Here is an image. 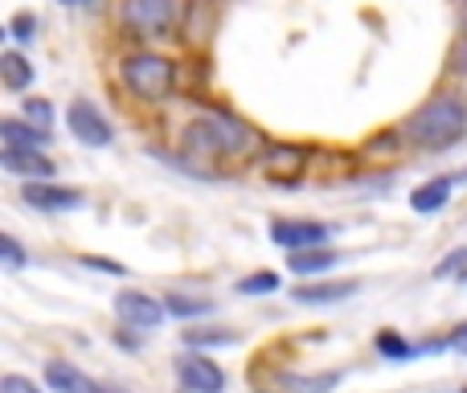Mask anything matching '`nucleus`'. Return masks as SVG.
Here are the masks:
<instances>
[{
  "label": "nucleus",
  "instance_id": "f257e3e1",
  "mask_svg": "<svg viewBox=\"0 0 467 393\" xmlns=\"http://www.w3.org/2000/svg\"><path fill=\"white\" fill-rule=\"evenodd\" d=\"M402 131H406V136H410L419 148L443 152V148H451L455 140H463V131H467V107H463V98H455V95H435L431 103H422L419 111L406 119Z\"/></svg>",
  "mask_w": 467,
  "mask_h": 393
},
{
  "label": "nucleus",
  "instance_id": "f03ea898",
  "mask_svg": "<svg viewBox=\"0 0 467 393\" xmlns=\"http://www.w3.org/2000/svg\"><path fill=\"white\" fill-rule=\"evenodd\" d=\"M258 148V136L242 119L226 111L202 115L197 123L185 128V152L189 156H246Z\"/></svg>",
  "mask_w": 467,
  "mask_h": 393
},
{
  "label": "nucleus",
  "instance_id": "7ed1b4c3",
  "mask_svg": "<svg viewBox=\"0 0 467 393\" xmlns=\"http://www.w3.org/2000/svg\"><path fill=\"white\" fill-rule=\"evenodd\" d=\"M119 78L136 98H144V103H161V98H169V90H172L177 66L161 54H131V57H123Z\"/></svg>",
  "mask_w": 467,
  "mask_h": 393
},
{
  "label": "nucleus",
  "instance_id": "20e7f679",
  "mask_svg": "<svg viewBox=\"0 0 467 393\" xmlns=\"http://www.w3.org/2000/svg\"><path fill=\"white\" fill-rule=\"evenodd\" d=\"M119 16L136 37H164L177 25V0H123Z\"/></svg>",
  "mask_w": 467,
  "mask_h": 393
},
{
  "label": "nucleus",
  "instance_id": "39448f33",
  "mask_svg": "<svg viewBox=\"0 0 467 393\" xmlns=\"http://www.w3.org/2000/svg\"><path fill=\"white\" fill-rule=\"evenodd\" d=\"M66 123H70L74 140H78V144H87V148H107L115 140L111 123H107L103 115H99V107L87 103V98H74L70 111H66Z\"/></svg>",
  "mask_w": 467,
  "mask_h": 393
},
{
  "label": "nucleus",
  "instance_id": "423d86ee",
  "mask_svg": "<svg viewBox=\"0 0 467 393\" xmlns=\"http://www.w3.org/2000/svg\"><path fill=\"white\" fill-rule=\"evenodd\" d=\"M332 233H337L332 225L307 222V217H296V222H275L271 225V238L279 242V246H287L291 254H296V250H320Z\"/></svg>",
  "mask_w": 467,
  "mask_h": 393
},
{
  "label": "nucleus",
  "instance_id": "0eeeda50",
  "mask_svg": "<svg viewBox=\"0 0 467 393\" xmlns=\"http://www.w3.org/2000/svg\"><path fill=\"white\" fill-rule=\"evenodd\" d=\"M177 377H181V389H189V393H222L226 389V373H222L213 361H205L202 353L177 357Z\"/></svg>",
  "mask_w": 467,
  "mask_h": 393
},
{
  "label": "nucleus",
  "instance_id": "6e6552de",
  "mask_svg": "<svg viewBox=\"0 0 467 393\" xmlns=\"http://www.w3.org/2000/svg\"><path fill=\"white\" fill-rule=\"evenodd\" d=\"M115 312H119V320L131 324V328H156L169 307L156 295H144V291H123V295H115Z\"/></svg>",
  "mask_w": 467,
  "mask_h": 393
},
{
  "label": "nucleus",
  "instance_id": "1a4fd4ad",
  "mask_svg": "<svg viewBox=\"0 0 467 393\" xmlns=\"http://www.w3.org/2000/svg\"><path fill=\"white\" fill-rule=\"evenodd\" d=\"M21 197H25V205L49 209V213H57V209H78L82 205L78 189H57V185H46V181H29V185L21 189Z\"/></svg>",
  "mask_w": 467,
  "mask_h": 393
},
{
  "label": "nucleus",
  "instance_id": "9d476101",
  "mask_svg": "<svg viewBox=\"0 0 467 393\" xmlns=\"http://www.w3.org/2000/svg\"><path fill=\"white\" fill-rule=\"evenodd\" d=\"M0 140L13 152H41L49 144V131L33 128V123H16V119H0Z\"/></svg>",
  "mask_w": 467,
  "mask_h": 393
},
{
  "label": "nucleus",
  "instance_id": "9b49d317",
  "mask_svg": "<svg viewBox=\"0 0 467 393\" xmlns=\"http://www.w3.org/2000/svg\"><path fill=\"white\" fill-rule=\"evenodd\" d=\"M0 164H5V172H13V177H33V181L54 177V160L41 152H13V148H5Z\"/></svg>",
  "mask_w": 467,
  "mask_h": 393
},
{
  "label": "nucleus",
  "instance_id": "f8f14e48",
  "mask_svg": "<svg viewBox=\"0 0 467 393\" xmlns=\"http://www.w3.org/2000/svg\"><path fill=\"white\" fill-rule=\"evenodd\" d=\"M46 386L54 393H99V386L66 361H46Z\"/></svg>",
  "mask_w": 467,
  "mask_h": 393
},
{
  "label": "nucleus",
  "instance_id": "ddd939ff",
  "mask_svg": "<svg viewBox=\"0 0 467 393\" xmlns=\"http://www.w3.org/2000/svg\"><path fill=\"white\" fill-rule=\"evenodd\" d=\"M361 287L357 279H337V283H304L296 287V304H340Z\"/></svg>",
  "mask_w": 467,
  "mask_h": 393
},
{
  "label": "nucleus",
  "instance_id": "4468645a",
  "mask_svg": "<svg viewBox=\"0 0 467 393\" xmlns=\"http://www.w3.org/2000/svg\"><path fill=\"white\" fill-rule=\"evenodd\" d=\"M447 201H451V177H435V181H427V185H419L410 193L414 213H439Z\"/></svg>",
  "mask_w": 467,
  "mask_h": 393
},
{
  "label": "nucleus",
  "instance_id": "2eb2a0df",
  "mask_svg": "<svg viewBox=\"0 0 467 393\" xmlns=\"http://www.w3.org/2000/svg\"><path fill=\"white\" fill-rule=\"evenodd\" d=\"M340 263V254L337 250H296L291 254V274H324V271H332V266Z\"/></svg>",
  "mask_w": 467,
  "mask_h": 393
},
{
  "label": "nucleus",
  "instance_id": "dca6fc26",
  "mask_svg": "<svg viewBox=\"0 0 467 393\" xmlns=\"http://www.w3.org/2000/svg\"><path fill=\"white\" fill-rule=\"evenodd\" d=\"M0 78H5L8 90H25L33 82V66L25 62L16 49H5V54H0Z\"/></svg>",
  "mask_w": 467,
  "mask_h": 393
},
{
  "label": "nucleus",
  "instance_id": "f3484780",
  "mask_svg": "<svg viewBox=\"0 0 467 393\" xmlns=\"http://www.w3.org/2000/svg\"><path fill=\"white\" fill-rule=\"evenodd\" d=\"M337 386H340L337 373H316V377H304V373H287V377H283V389H291V393H332Z\"/></svg>",
  "mask_w": 467,
  "mask_h": 393
},
{
  "label": "nucleus",
  "instance_id": "a211bd4d",
  "mask_svg": "<svg viewBox=\"0 0 467 393\" xmlns=\"http://www.w3.org/2000/svg\"><path fill=\"white\" fill-rule=\"evenodd\" d=\"M164 307H169V315H177V320H197V315H210V312H213V299L164 295Z\"/></svg>",
  "mask_w": 467,
  "mask_h": 393
},
{
  "label": "nucleus",
  "instance_id": "6ab92c4d",
  "mask_svg": "<svg viewBox=\"0 0 467 393\" xmlns=\"http://www.w3.org/2000/svg\"><path fill=\"white\" fill-rule=\"evenodd\" d=\"M185 345H193V348L238 345V332H230V328H185Z\"/></svg>",
  "mask_w": 467,
  "mask_h": 393
},
{
  "label": "nucleus",
  "instance_id": "aec40b11",
  "mask_svg": "<svg viewBox=\"0 0 467 393\" xmlns=\"http://www.w3.org/2000/svg\"><path fill=\"white\" fill-rule=\"evenodd\" d=\"M299 160H304V156H299L296 148H275L271 160H266V172H271V177H279V172L296 177V172H299Z\"/></svg>",
  "mask_w": 467,
  "mask_h": 393
},
{
  "label": "nucleus",
  "instance_id": "412c9836",
  "mask_svg": "<svg viewBox=\"0 0 467 393\" xmlns=\"http://www.w3.org/2000/svg\"><path fill=\"white\" fill-rule=\"evenodd\" d=\"M378 353L381 357H389V361H410L414 357V348L406 345L398 332H378Z\"/></svg>",
  "mask_w": 467,
  "mask_h": 393
},
{
  "label": "nucleus",
  "instance_id": "4be33fe9",
  "mask_svg": "<svg viewBox=\"0 0 467 393\" xmlns=\"http://www.w3.org/2000/svg\"><path fill=\"white\" fill-rule=\"evenodd\" d=\"M279 287V274L275 271H254L238 283V295H263V291H275Z\"/></svg>",
  "mask_w": 467,
  "mask_h": 393
},
{
  "label": "nucleus",
  "instance_id": "5701e85b",
  "mask_svg": "<svg viewBox=\"0 0 467 393\" xmlns=\"http://www.w3.org/2000/svg\"><path fill=\"white\" fill-rule=\"evenodd\" d=\"M0 263L8 266V271H21L29 258H25V250H21V242L13 238V233H0Z\"/></svg>",
  "mask_w": 467,
  "mask_h": 393
},
{
  "label": "nucleus",
  "instance_id": "b1692460",
  "mask_svg": "<svg viewBox=\"0 0 467 393\" xmlns=\"http://www.w3.org/2000/svg\"><path fill=\"white\" fill-rule=\"evenodd\" d=\"M25 119L37 123L41 131H49V123H54V107H49L46 98H25Z\"/></svg>",
  "mask_w": 467,
  "mask_h": 393
},
{
  "label": "nucleus",
  "instance_id": "393cba45",
  "mask_svg": "<svg viewBox=\"0 0 467 393\" xmlns=\"http://www.w3.org/2000/svg\"><path fill=\"white\" fill-rule=\"evenodd\" d=\"M33 33H37V16L33 13H16L13 21H8V37L13 41H33Z\"/></svg>",
  "mask_w": 467,
  "mask_h": 393
},
{
  "label": "nucleus",
  "instance_id": "a878e982",
  "mask_svg": "<svg viewBox=\"0 0 467 393\" xmlns=\"http://www.w3.org/2000/svg\"><path fill=\"white\" fill-rule=\"evenodd\" d=\"M0 393H41V389L29 377H21V373H5L0 377Z\"/></svg>",
  "mask_w": 467,
  "mask_h": 393
},
{
  "label": "nucleus",
  "instance_id": "bb28decb",
  "mask_svg": "<svg viewBox=\"0 0 467 393\" xmlns=\"http://www.w3.org/2000/svg\"><path fill=\"white\" fill-rule=\"evenodd\" d=\"M463 263H467V246H460V250H451V254L443 258V266H439V279H443V274H451V271H460L463 274Z\"/></svg>",
  "mask_w": 467,
  "mask_h": 393
},
{
  "label": "nucleus",
  "instance_id": "cd10ccee",
  "mask_svg": "<svg viewBox=\"0 0 467 393\" xmlns=\"http://www.w3.org/2000/svg\"><path fill=\"white\" fill-rule=\"evenodd\" d=\"M82 266H90V271H107V274H123L119 263H111V258H99V254H82Z\"/></svg>",
  "mask_w": 467,
  "mask_h": 393
},
{
  "label": "nucleus",
  "instance_id": "c85d7f7f",
  "mask_svg": "<svg viewBox=\"0 0 467 393\" xmlns=\"http://www.w3.org/2000/svg\"><path fill=\"white\" fill-rule=\"evenodd\" d=\"M451 348H455V353H463V357H467V324H460V328L451 332Z\"/></svg>",
  "mask_w": 467,
  "mask_h": 393
},
{
  "label": "nucleus",
  "instance_id": "c756f323",
  "mask_svg": "<svg viewBox=\"0 0 467 393\" xmlns=\"http://www.w3.org/2000/svg\"><path fill=\"white\" fill-rule=\"evenodd\" d=\"M455 70H463V74H467V37L460 41V49H455Z\"/></svg>",
  "mask_w": 467,
  "mask_h": 393
},
{
  "label": "nucleus",
  "instance_id": "7c9ffc66",
  "mask_svg": "<svg viewBox=\"0 0 467 393\" xmlns=\"http://www.w3.org/2000/svg\"><path fill=\"white\" fill-rule=\"evenodd\" d=\"M57 5H70V8H82V5H90V0H57Z\"/></svg>",
  "mask_w": 467,
  "mask_h": 393
},
{
  "label": "nucleus",
  "instance_id": "2f4dec72",
  "mask_svg": "<svg viewBox=\"0 0 467 393\" xmlns=\"http://www.w3.org/2000/svg\"><path fill=\"white\" fill-rule=\"evenodd\" d=\"M99 393H123V389H111V386H99Z\"/></svg>",
  "mask_w": 467,
  "mask_h": 393
},
{
  "label": "nucleus",
  "instance_id": "473e14b6",
  "mask_svg": "<svg viewBox=\"0 0 467 393\" xmlns=\"http://www.w3.org/2000/svg\"><path fill=\"white\" fill-rule=\"evenodd\" d=\"M463 37H467V5H463Z\"/></svg>",
  "mask_w": 467,
  "mask_h": 393
},
{
  "label": "nucleus",
  "instance_id": "72a5a7b5",
  "mask_svg": "<svg viewBox=\"0 0 467 393\" xmlns=\"http://www.w3.org/2000/svg\"><path fill=\"white\" fill-rule=\"evenodd\" d=\"M460 393H467V386H463V389H460Z\"/></svg>",
  "mask_w": 467,
  "mask_h": 393
},
{
  "label": "nucleus",
  "instance_id": "f704fd0d",
  "mask_svg": "<svg viewBox=\"0 0 467 393\" xmlns=\"http://www.w3.org/2000/svg\"><path fill=\"white\" fill-rule=\"evenodd\" d=\"M181 393H189V389H181Z\"/></svg>",
  "mask_w": 467,
  "mask_h": 393
}]
</instances>
